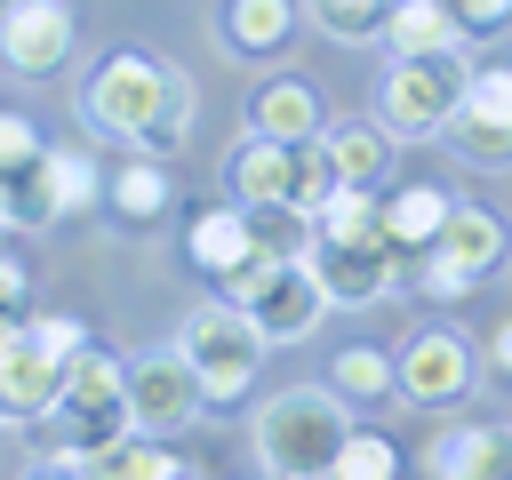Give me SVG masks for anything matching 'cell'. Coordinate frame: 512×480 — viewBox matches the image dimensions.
<instances>
[{"label": "cell", "instance_id": "obj_1", "mask_svg": "<svg viewBox=\"0 0 512 480\" xmlns=\"http://www.w3.org/2000/svg\"><path fill=\"white\" fill-rule=\"evenodd\" d=\"M352 440V400L336 384H288L256 408V464L264 480H320Z\"/></svg>", "mask_w": 512, "mask_h": 480}, {"label": "cell", "instance_id": "obj_2", "mask_svg": "<svg viewBox=\"0 0 512 480\" xmlns=\"http://www.w3.org/2000/svg\"><path fill=\"white\" fill-rule=\"evenodd\" d=\"M120 432H128V360L80 344L64 360V376H56V448L48 456H72L80 464V456H96Z\"/></svg>", "mask_w": 512, "mask_h": 480}, {"label": "cell", "instance_id": "obj_3", "mask_svg": "<svg viewBox=\"0 0 512 480\" xmlns=\"http://www.w3.org/2000/svg\"><path fill=\"white\" fill-rule=\"evenodd\" d=\"M176 352L192 360V376H200V392L208 400H240L248 384H256V360L272 352L264 336H256V320L240 312V304H200L184 328H176Z\"/></svg>", "mask_w": 512, "mask_h": 480}, {"label": "cell", "instance_id": "obj_4", "mask_svg": "<svg viewBox=\"0 0 512 480\" xmlns=\"http://www.w3.org/2000/svg\"><path fill=\"white\" fill-rule=\"evenodd\" d=\"M168 72H176V64H160V56H144V48H112V56L80 80V120L104 128V136H120V144H136L144 120H152L160 96H168Z\"/></svg>", "mask_w": 512, "mask_h": 480}, {"label": "cell", "instance_id": "obj_5", "mask_svg": "<svg viewBox=\"0 0 512 480\" xmlns=\"http://www.w3.org/2000/svg\"><path fill=\"white\" fill-rule=\"evenodd\" d=\"M200 416H208V392H200V376H192V360H184L176 344L128 360V432L176 440V432H192Z\"/></svg>", "mask_w": 512, "mask_h": 480}, {"label": "cell", "instance_id": "obj_6", "mask_svg": "<svg viewBox=\"0 0 512 480\" xmlns=\"http://www.w3.org/2000/svg\"><path fill=\"white\" fill-rule=\"evenodd\" d=\"M464 80H472L464 56H392L376 120H384L392 136H440L448 112H456V96H464Z\"/></svg>", "mask_w": 512, "mask_h": 480}, {"label": "cell", "instance_id": "obj_7", "mask_svg": "<svg viewBox=\"0 0 512 480\" xmlns=\"http://www.w3.org/2000/svg\"><path fill=\"white\" fill-rule=\"evenodd\" d=\"M472 168H512V64H480L440 128Z\"/></svg>", "mask_w": 512, "mask_h": 480}, {"label": "cell", "instance_id": "obj_8", "mask_svg": "<svg viewBox=\"0 0 512 480\" xmlns=\"http://www.w3.org/2000/svg\"><path fill=\"white\" fill-rule=\"evenodd\" d=\"M392 392L400 408H456L472 392V344L456 328H416L392 360Z\"/></svg>", "mask_w": 512, "mask_h": 480}, {"label": "cell", "instance_id": "obj_9", "mask_svg": "<svg viewBox=\"0 0 512 480\" xmlns=\"http://www.w3.org/2000/svg\"><path fill=\"white\" fill-rule=\"evenodd\" d=\"M80 24H72V0H8L0 8V64L24 72V80H48L64 72Z\"/></svg>", "mask_w": 512, "mask_h": 480}, {"label": "cell", "instance_id": "obj_10", "mask_svg": "<svg viewBox=\"0 0 512 480\" xmlns=\"http://www.w3.org/2000/svg\"><path fill=\"white\" fill-rule=\"evenodd\" d=\"M312 272H320V296L328 304H384L392 296V280H400V248L392 240H320L312 232V256H304Z\"/></svg>", "mask_w": 512, "mask_h": 480}, {"label": "cell", "instance_id": "obj_11", "mask_svg": "<svg viewBox=\"0 0 512 480\" xmlns=\"http://www.w3.org/2000/svg\"><path fill=\"white\" fill-rule=\"evenodd\" d=\"M240 312L256 320V336H264V344H304V336L320 328L328 296H320V272L296 256V264H272V272H264V288H256Z\"/></svg>", "mask_w": 512, "mask_h": 480}, {"label": "cell", "instance_id": "obj_12", "mask_svg": "<svg viewBox=\"0 0 512 480\" xmlns=\"http://www.w3.org/2000/svg\"><path fill=\"white\" fill-rule=\"evenodd\" d=\"M432 480H512V432L504 424H448L424 448Z\"/></svg>", "mask_w": 512, "mask_h": 480}, {"label": "cell", "instance_id": "obj_13", "mask_svg": "<svg viewBox=\"0 0 512 480\" xmlns=\"http://www.w3.org/2000/svg\"><path fill=\"white\" fill-rule=\"evenodd\" d=\"M248 128L272 136V144H304V136H320V128H328V120H320V88L296 80V72L256 80V88H248Z\"/></svg>", "mask_w": 512, "mask_h": 480}, {"label": "cell", "instance_id": "obj_14", "mask_svg": "<svg viewBox=\"0 0 512 480\" xmlns=\"http://www.w3.org/2000/svg\"><path fill=\"white\" fill-rule=\"evenodd\" d=\"M56 376H64V360H48L32 336L0 360V424H40V416H56Z\"/></svg>", "mask_w": 512, "mask_h": 480}, {"label": "cell", "instance_id": "obj_15", "mask_svg": "<svg viewBox=\"0 0 512 480\" xmlns=\"http://www.w3.org/2000/svg\"><path fill=\"white\" fill-rule=\"evenodd\" d=\"M296 0H224V16H216V40L232 48V56H280L288 40H296Z\"/></svg>", "mask_w": 512, "mask_h": 480}, {"label": "cell", "instance_id": "obj_16", "mask_svg": "<svg viewBox=\"0 0 512 480\" xmlns=\"http://www.w3.org/2000/svg\"><path fill=\"white\" fill-rule=\"evenodd\" d=\"M224 184H232V208H288V144H272V136H240V152H232V168H224Z\"/></svg>", "mask_w": 512, "mask_h": 480}, {"label": "cell", "instance_id": "obj_17", "mask_svg": "<svg viewBox=\"0 0 512 480\" xmlns=\"http://www.w3.org/2000/svg\"><path fill=\"white\" fill-rule=\"evenodd\" d=\"M504 248H512V232H504L488 208H472V200H456V208H448V224H440V240H432V256H440V264H456V272H472V280H480V272H496V264H504Z\"/></svg>", "mask_w": 512, "mask_h": 480}, {"label": "cell", "instance_id": "obj_18", "mask_svg": "<svg viewBox=\"0 0 512 480\" xmlns=\"http://www.w3.org/2000/svg\"><path fill=\"white\" fill-rule=\"evenodd\" d=\"M320 144L336 160V184H384L392 176V152H400L384 120H336V128H320Z\"/></svg>", "mask_w": 512, "mask_h": 480}, {"label": "cell", "instance_id": "obj_19", "mask_svg": "<svg viewBox=\"0 0 512 480\" xmlns=\"http://www.w3.org/2000/svg\"><path fill=\"white\" fill-rule=\"evenodd\" d=\"M384 48H392V56H456V48H464V24H456L440 0H392Z\"/></svg>", "mask_w": 512, "mask_h": 480}, {"label": "cell", "instance_id": "obj_20", "mask_svg": "<svg viewBox=\"0 0 512 480\" xmlns=\"http://www.w3.org/2000/svg\"><path fill=\"white\" fill-rule=\"evenodd\" d=\"M184 256L200 264V272H232V264H248L256 256V224H248V208H208V216H192V240H184Z\"/></svg>", "mask_w": 512, "mask_h": 480}, {"label": "cell", "instance_id": "obj_21", "mask_svg": "<svg viewBox=\"0 0 512 480\" xmlns=\"http://www.w3.org/2000/svg\"><path fill=\"white\" fill-rule=\"evenodd\" d=\"M312 232H320V240H392V232H384V200H376V184H336V192L320 200ZM392 248H400V240H392Z\"/></svg>", "mask_w": 512, "mask_h": 480}, {"label": "cell", "instance_id": "obj_22", "mask_svg": "<svg viewBox=\"0 0 512 480\" xmlns=\"http://www.w3.org/2000/svg\"><path fill=\"white\" fill-rule=\"evenodd\" d=\"M448 208H456V200H448L440 184H400V192L384 200V232H392L400 248H432L440 224H448Z\"/></svg>", "mask_w": 512, "mask_h": 480}, {"label": "cell", "instance_id": "obj_23", "mask_svg": "<svg viewBox=\"0 0 512 480\" xmlns=\"http://www.w3.org/2000/svg\"><path fill=\"white\" fill-rule=\"evenodd\" d=\"M192 112H200V88H192V72H168V96H160V112L144 120L136 152H144V160H176V152H184V136H192Z\"/></svg>", "mask_w": 512, "mask_h": 480}, {"label": "cell", "instance_id": "obj_24", "mask_svg": "<svg viewBox=\"0 0 512 480\" xmlns=\"http://www.w3.org/2000/svg\"><path fill=\"white\" fill-rule=\"evenodd\" d=\"M176 456L160 448V440H144V432H120V440H104L96 456H80V480H160Z\"/></svg>", "mask_w": 512, "mask_h": 480}, {"label": "cell", "instance_id": "obj_25", "mask_svg": "<svg viewBox=\"0 0 512 480\" xmlns=\"http://www.w3.org/2000/svg\"><path fill=\"white\" fill-rule=\"evenodd\" d=\"M40 176H48V192H56V216L96 208V192H104V176H96V160H88L80 144H48V152H40Z\"/></svg>", "mask_w": 512, "mask_h": 480}, {"label": "cell", "instance_id": "obj_26", "mask_svg": "<svg viewBox=\"0 0 512 480\" xmlns=\"http://www.w3.org/2000/svg\"><path fill=\"white\" fill-rule=\"evenodd\" d=\"M176 200V184H168V160H120V176H112V208L128 216V224H152L160 208Z\"/></svg>", "mask_w": 512, "mask_h": 480}, {"label": "cell", "instance_id": "obj_27", "mask_svg": "<svg viewBox=\"0 0 512 480\" xmlns=\"http://www.w3.org/2000/svg\"><path fill=\"white\" fill-rule=\"evenodd\" d=\"M328 192H336V160H328V144H320V136L288 144V208H296V216H320Z\"/></svg>", "mask_w": 512, "mask_h": 480}, {"label": "cell", "instance_id": "obj_28", "mask_svg": "<svg viewBox=\"0 0 512 480\" xmlns=\"http://www.w3.org/2000/svg\"><path fill=\"white\" fill-rule=\"evenodd\" d=\"M384 16H392V0H312V24H320L328 40H344V48L384 40Z\"/></svg>", "mask_w": 512, "mask_h": 480}, {"label": "cell", "instance_id": "obj_29", "mask_svg": "<svg viewBox=\"0 0 512 480\" xmlns=\"http://www.w3.org/2000/svg\"><path fill=\"white\" fill-rule=\"evenodd\" d=\"M328 384H336L344 400H384V392H392V360H384L376 344H344L336 368H328Z\"/></svg>", "mask_w": 512, "mask_h": 480}, {"label": "cell", "instance_id": "obj_30", "mask_svg": "<svg viewBox=\"0 0 512 480\" xmlns=\"http://www.w3.org/2000/svg\"><path fill=\"white\" fill-rule=\"evenodd\" d=\"M320 480H400V448H392L384 432H352Z\"/></svg>", "mask_w": 512, "mask_h": 480}, {"label": "cell", "instance_id": "obj_31", "mask_svg": "<svg viewBox=\"0 0 512 480\" xmlns=\"http://www.w3.org/2000/svg\"><path fill=\"white\" fill-rule=\"evenodd\" d=\"M248 224H256V248H264V256H280V264L312 256V216H296V208H256Z\"/></svg>", "mask_w": 512, "mask_h": 480}, {"label": "cell", "instance_id": "obj_32", "mask_svg": "<svg viewBox=\"0 0 512 480\" xmlns=\"http://www.w3.org/2000/svg\"><path fill=\"white\" fill-rule=\"evenodd\" d=\"M8 208H16V232H40V224H56V192H48L40 160L8 176Z\"/></svg>", "mask_w": 512, "mask_h": 480}, {"label": "cell", "instance_id": "obj_33", "mask_svg": "<svg viewBox=\"0 0 512 480\" xmlns=\"http://www.w3.org/2000/svg\"><path fill=\"white\" fill-rule=\"evenodd\" d=\"M24 336H32V344H40L48 360H72V352L88 344V328H80L72 312H40V320H24Z\"/></svg>", "mask_w": 512, "mask_h": 480}, {"label": "cell", "instance_id": "obj_34", "mask_svg": "<svg viewBox=\"0 0 512 480\" xmlns=\"http://www.w3.org/2000/svg\"><path fill=\"white\" fill-rule=\"evenodd\" d=\"M48 144H40V128L24 120V112H0V176H16V168H32Z\"/></svg>", "mask_w": 512, "mask_h": 480}, {"label": "cell", "instance_id": "obj_35", "mask_svg": "<svg viewBox=\"0 0 512 480\" xmlns=\"http://www.w3.org/2000/svg\"><path fill=\"white\" fill-rule=\"evenodd\" d=\"M440 8H448L464 32H496V24L512 16V0H440Z\"/></svg>", "mask_w": 512, "mask_h": 480}, {"label": "cell", "instance_id": "obj_36", "mask_svg": "<svg viewBox=\"0 0 512 480\" xmlns=\"http://www.w3.org/2000/svg\"><path fill=\"white\" fill-rule=\"evenodd\" d=\"M472 288H480L472 272H456V264H440V256L424 264V296H440V304H448V296H472Z\"/></svg>", "mask_w": 512, "mask_h": 480}, {"label": "cell", "instance_id": "obj_37", "mask_svg": "<svg viewBox=\"0 0 512 480\" xmlns=\"http://www.w3.org/2000/svg\"><path fill=\"white\" fill-rule=\"evenodd\" d=\"M24 296H32V272L0 248V312H24Z\"/></svg>", "mask_w": 512, "mask_h": 480}, {"label": "cell", "instance_id": "obj_38", "mask_svg": "<svg viewBox=\"0 0 512 480\" xmlns=\"http://www.w3.org/2000/svg\"><path fill=\"white\" fill-rule=\"evenodd\" d=\"M488 360L512 376V320H496V336H488Z\"/></svg>", "mask_w": 512, "mask_h": 480}, {"label": "cell", "instance_id": "obj_39", "mask_svg": "<svg viewBox=\"0 0 512 480\" xmlns=\"http://www.w3.org/2000/svg\"><path fill=\"white\" fill-rule=\"evenodd\" d=\"M32 480H80V464H72V456H40V464H32Z\"/></svg>", "mask_w": 512, "mask_h": 480}, {"label": "cell", "instance_id": "obj_40", "mask_svg": "<svg viewBox=\"0 0 512 480\" xmlns=\"http://www.w3.org/2000/svg\"><path fill=\"white\" fill-rule=\"evenodd\" d=\"M16 344H24V312H0V360H8Z\"/></svg>", "mask_w": 512, "mask_h": 480}, {"label": "cell", "instance_id": "obj_41", "mask_svg": "<svg viewBox=\"0 0 512 480\" xmlns=\"http://www.w3.org/2000/svg\"><path fill=\"white\" fill-rule=\"evenodd\" d=\"M160 480H208V472H200V464H184V456H176V464H168V472H160Z\"/></svg>", "mask_w": 512, "mask_h": 480}, {"label": "cell", "instance_id": "obj_42", "mask_svg": "<svg viewBox=\"0 0 512 480\" xmlns=\"http://www.w3.org/2000/svg\"><path fill=\"white\" fill-rule=\"evenodd\" d=\"M0 232H16V208H8V176H0Z\"/></svg>", "mask_w": 512, "mask_h": 480}]
</instances>
